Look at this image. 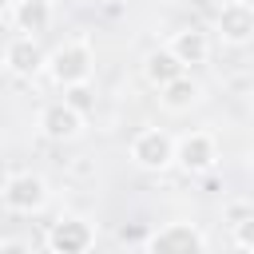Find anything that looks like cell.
<instances>
[{"label":"cell","instance_id":"obj_1","mask_svg":"<svg viewBox=\"0 0 254 254\" xmlns=\"http://www.w3.org/2000/svg\"><path fill=\"white\" fill-rule=\"evenodd\" d=\"M44 71L52 75L56 87L87 83L91 71H95V52H91V44H87L83 36H79V40H67V44H60V48L48 56V67H44Z\"/></svg>","mask_w":254,"mask_h":254},{"label":"cell","instance_id":"obj_2","mask_svg":"<svg viewBox=\"0 0 254 254\" xmlns=\"http://www.w3.org/2000/svg\"><path fill=\"white\" fill-rule=\"evenodd\" d=\"M0 198H4V210H12V214H36L48 202V183L32 171H8Z\"/></svg>","mask_w":254,"mask_h":254},{"label":"cell","instance_id":"obj_3","mask_svg":"<svg viewBox=\"0 0 254 254\" xmlns=\"http://www.w3.org/2000/svg\"><path fill=\"white\" fill-rule=\"evenodd\" d=\"M175 151H179V143H175L163 127H143V131L131 139V147H127L131 163L143 167V171H167V167L175 163Z\"/></svg>","mask_w":254,"mask_h":254},{"label":"cell","instance_id":"obj_4","mask_svg":"<svg viewBox=\"0 0 254 254\" xmlns=\"http://www.w3.org/2000/svg\"><path fill=\"white\" fill-rule=\"evenodd\" d=\"M91 242H95V230L79 214H60L48 226V250L52 254H87Z\"/></svg>","mask_w":254,"mask_h":254},{"label":"cell","instance_id":"obj_5","mask_svg":"<svg viewBox=\"0 0 254 254\" xmlns=\"http://www.w3.org/2000/svg\"><path fill=\"white\" fill-rule=\"evenodd\" d=\"M202 246H206V238L194 222H167L147 242L151 254H202Z\"/></svg>","mask_w":254,"mask_h":254},{"label":"cell","instance_id":"obj_6","mask_svg":"<svg viewBox=\"0 0 254 254\" xmlns=\"http://www.w3.org/2000/svg\"><path fill=\"white\" fill-rule=\"evenodd\" d=\"M40 67H48L44 48L36 44V36H20V32H16V36L4 44V71L16 75V79H32Z\"/></svg>","mask_w":254,"mask_h":254},{"label":"cell","instance_id":"obj_7","mask_svg":"<svg viewBox=\"0 0 254 254\" xmlns=\"http://www.w3.org/2000/svg\"><path fill=\"white\" fill-rule=\"evenodd\" d=\"M83 111H75L67 99H56V103H48L44 111H40V131H44V139H52V143H67V139H75L79 131H83Z\"/></svg>","mask_w":254,"mask_h":254},{"label":"cell","instance_id":"obj_8","mask_svg":"<svg viewBox=\"0 0 254 254\" xmlns=\"http://www.w3.org/2000/svg\"><path fill=\"white\" fill-rule=\"evenodd\" d=\"M214 159H218V143H214V135H206V131H187V135L179 139L175 163H179L187 175H202V171H210Z\"/></svg>","mask_w":254,"mask_h":254},{"label":"cell","instance_id":"obj_9","mask_svg":"<svg viewBox=\"0 0 254 254\" xmlns=\"http://www.w3.org/2000/svg\"><path fill=\"white\" fill-rule=\"evenodd\" d=\"M214 32H218V40L222 44H250L254 40V4H246V0H230V4H222V12H218V20H214Z\"/></svg>","mask_w":254,"mask_h":254},{"label":"cell","instance_id":"obj_10","mask_svg":"<svg viewBox=\"0 0 254 254\" xmlns=\"http://www.w3.org/2000/svg\"><path fill=\"white\" fill-rule=\"evenodd\" d=\"M8 24L20 36H40L52 24V0H16V8L8 12Z\"/></svg>","mask_w":254,"mask_h":254},{"label":"cell","instance_id":"obj_11","mask_svg":"<svg viewBox=\"0 0 254 254\" xmlns=\"http://www.w3.org/2000/svg\"><path fill=\"white\" fill-rule=\"evenodd\" d=\"M167 48H171L187 67L210 60V36H206L202 28H179V32H171V44H167Z\"/></svg>","mask_w":254,"mask_h":254},{"label":"cell","instance_id":"obj_12","mask_svg":"<svg viewBox=\"0 0 254 254\" xmlns=\"http://www.w3.org/2000/svg\"><path fill=\"white\" fill-rule=\"evenodd\" d=\"M143 75H147V83L151 87H167V83H175V79H183L187 75V64L171 52V48H159V52H151L147 60H143Z\"/></svg>","mask_w":254,"mask_h":254},{"label":"cell","instance_id":"obj_13","mask_svg":"<svg viewBox=\"0 0 254 254\" xmlns=\"http://www.w3.org/2000/svg\"><path fill=\"white\" fill-rule=\"evenodd\" d=\"M194 99H198V83H194L190 75H183V79H175V83H167V87L159 91V103H163L167 111H187Z\"/></svg>","mask_w":254,"mask_h":254},{"label":"cell","instance_id":"obj_14","mask_svg":"<svg viewBox=\"0 0 254 254\" xmlns=\"http://www.w3.org/2000/svg\"><path fill=\"white\" fill-rule=\"evenodd\" d=\"M230 238H234V246H238V250H246V254H254V210H250L246 218H238V222H230Z\"/></svg>","mask_w":254,"mask_h":254},{"label":"cell","instance_id":"obj_15","mask_svg":"<svg viewBox=\"0 0 254 254\" xmlns=\"http://www.w3.org/2000/svg\"><path fill=\"white\" fill-rule=\"evenodd\" d=\"M64 99L75 107V111H83V115H91L95 111V95H91V87L87 83H75V87H64Z\"/></svg>","mask_w":254,"mask_h":254},{"label":"cell","instance_id":"obj_16","mask_svg":"<svg viewBox=\"0 0 254 254\" xmlns=\"http://www.w3.org/2000/svg\"><path fill=\"white\" fill-rule=\"evenodd\" d=\"M151 234H155V230H147L143 222H131V226H119V238H123V242H151Z\"/></svg>","mask_w":254,"mask_h":254},{"label":"cell","instance_id":"obj_17","mask_svg":"<svg viewBox=\"0 0 254 254\" xmlns=\"http://www.w3.org/2000/svg\"><path fill=\"white\" fill-rule=\"evenodd\" d=\"M0 254H36L28 238H4L0 242Z\"/></svg>","mask_w":254,"mask_h":254},{"label":"cell","instance_id":"obj_18","mask_svg":"<svg viewBox=\"0 0 254 254\" xmlns=\"http://www.w3.org/2000/svg\"><path fill=\"white\" fill-rule=\"evenodd\" d=\"M250 210H254V206H246V202H234V206L226 210V218H230V222H238V218H246Z\"/></svg>","mask_w":254,"mask_h":254}]
</instances>
